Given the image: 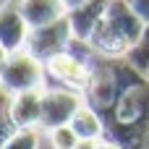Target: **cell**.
Here are the masks:
<instances>
[{
    "instance_id": "16",
    "label": "cell",
    "mask_w": 149,
    "mask_h": 149,
    "mask_svg": "<svg viewBox=\"0 0 149 149\" xmlns=\"http://www.w3.org/2000/svg\"><path fill=\"white\" fill-rule=\"evenodd\" d=\"M47 139H50L52 149H76L81 144V139L76 136V131L71 126H60V128L47 131Z\"/></svg>"
},
{
    "instance_id": "2",
    "label": "cell",
    "mask_w": 149,
    "mask_h": 149,
    "mask_svg": "<svg viewBox=\"0 0 149 149\" xmlns=\"http://www.w3.org/2000/svg\"><path fill=\"white\" fill-rule=\"evenodd\" d=\"M144 26L147 24L131 10L126 0H110V8L89 37V45L102 58H123L131 45L144 34Z\"/></svg>"
},
{
    "instance_id": "6",
    "label": "cell",
    "mask_w": 149,
    "mask_h": 149,
    "mask_svg": "<svg viewBox=\"0 0 149 149\" xmlns=\"http://www.w3.org/2000/svg\"><path fill=\"white\" fill-rule=\"evenodd\" d=\"M84 105V94L71 92L65 86L45 89L42 94V115H39V131H52L60 126H71L73 115Z\"/></svg>"
},
{
    "instance_id": "13",
    "label": "cell",
    "mask_w": 149,
    "mask_h": 149,
    "mask_svg": "<svg viewBox=\"0 0 149 149\" xmlns=\"http://www.w3.org/2000/svg\"><path fill=\"white\" fill-rule=\"evenodd\" d=\"M123 60L136 71V73H141V76H147L149 79V24L144 26V34L131 45V50L123 55Z\"/></svg>"
},
{
    "instance_id": "19",
    "label": "cell",
    "mask_w": 149,
    "mask_h": 149,
    "mask_svg": "<svg viewBox=\"0 0 149 149\" xmlns=\"http://www.w3.org/2000/svg\"><path fill=\"white\" fill-rule=\"evenodd\" d=\"M63 3H65V8H68V10H73V8H79L81 3H86V0H63Z\"/></svg>"
},
{
    "instance_id": "15",
    "label": "cell",
    "mask_w": 149,
    "mask_h": 149,
    "mask_svg": "<svg viewBox=\"0 0 149 149\" xmlns=\"http://www.w3.org/2000/svg\"><path fill=\"white\" fill-rule=\"evenodd\" d=\"M3 149H39V134H37V128H16L13 136L5 141Z\"/></svg>"
},
{
    "instance_id": "1",
    "label": "cell",
    "mask_w": 149,
    "mask_h": 149,
    "mask_svg": "<svg viewBox=\"0 0 149 149\" xmlns=\"http://www.w3.org/2000/svg\"><path fill=\"white\" fill-rule=\"evenodd\" d=\"M105 139L123 149H149V79L128 65L115 107L105 115Z\"/></svg>"
},
{
    "instance_id": "4",
    "label": "cell",
    "mask_w": 149,
    "mask_h": 149,
    "mask_svg": "<svg viewBox=\"0 0 149 149\" xmlns=\"http://www.w3.org/2000/svg\"><path fill=\"white\" fill-rule=\"evenodd\" d=\"M45 76L47 68L42 60H37L31 52L18 50L10 52L3 73H0V86L10 94H21V92H31V89H45Z\"/></svg>"
},
{
    "instance_id": "20",
    "label": "cell",
    "mask_w": 149,
    "mask_h": 149,
    "mask_svg": "<svg viewBox=\"0 0 149 149\" xmlns=\"http://www.w3.org/2000/svg\"><path fill=\"white\" fill-rule=\"evenodd\" d=\"M97 144H100V141H81L76 149H97Z\"/></svg>"
},
{
    "instance_id": "9",
    "label": "cell",
    "mask_w": 149,
    "mask_h": 149,
    "mask_svg": "<svg viewBox=\"0 0 149 149\" xmlns=\"http://www.w3.org/2000/svg\"><path fill=\"white\" fill-rule=\"evenodd\" d=\"M42 94L45 89H31V92H21L10 97V118L16 128H39Z\"/></svg>"
},
{
    "instance_id": "10",
    "label": "cell",
    "mask_w": 149,
    "mask_h": 149,
    "mask_svg": "<svg viewBox=\"0 0 149 149\" xmlns=\"http://www.w3.org/2000/svg\"><path fill=\"white\" fill-rule=\"evenodd\" d=\"M107 8H110V0H86L79 8L68 10V18H71V26H73V37L89 42V37L94 34L97 24L105 18Z\"/></svg>"
},
{
    "instance_id": "12",
    "label": "cell",
    "mask_w": 149,
    "mask_h": 149,
    "mask_svg": "<svg viewBox=\"0 0 149 149\" xmlns=\"http://www.w3.org/2000/svg\"><path fill=\"white\" fill-rule=\"evenodd\" d=\"M71 128L76 131V136H79L81 141H102L105 134H107L105 118H102L94 107H89L86 102H84V105L79 107V113L73 115Z\"/></svg>"
},
{
    "instance_id": "8",
    "label": "cell",
    "mask_w": 149,
    "mask_h": 149,
    "mask_svg": "<svg viewBox=\"0 0 149 149\" xmlns=\"http://www.w3.org/2000/svg\"><path fill=\"white\" fill-rule=\"evenodd\" d=\"M29 24L21 16L18 0H5L0 5V45L5 47V52H18L26 50V39H29Z\"/></svg>"
},
{
    "instance_id": "14",
    "label": "cell",
    "mask_w": 149,
    "mask_h": 149,
    "mask_svg": "<svg viewBox=\"0 0 149 149\" xmlns=\"http://www.w3.org/2000/svg\"><path fill=\"white\" fill-rule=\"evenodd\" d=\"M10 92H5L0 86V149L5 147V141L13 136L16 126H13V118H10Z\"/></svg>"
},
{
    "instance_id": "11",
    "label": "cell",
    "mask_w": 149,
    "mask_h": 149,
    "mask_svg": "<svg viewBox=\"0 0 149 149\" xmlns=\"http://www.w3.org/2000/svg\"><path fill=\"white\" fill-rule=\"evenodd\" d=\"M21 16L26 18L29 29H39L47 26L63 16H68V8L63 0H18Z\"/></svg>"
},
{
    "instance_id": "7",
    "label": "cell",
    "mask_w": 149,
    "mask_h": 149,
    "mask_svg": "<svg viewBox=\"0 0 149 149\" xmlns=\"http://www.w3.org/2000/svg\"><path fill=\"white\" fill-rule=\"evenodd\" d=\"M47 68V76L55 79L60 86L71 89V92H79L84 94L86 86H89V76H92V63H84L79 58H73L71 52H60L55 55L52 60L45 63Z\"/></svg>"
},
{
    "instance_id": "5",
    "label": "cell",
    "mask_w": 149,
    "mask_h": 149,
    "mask_svg": "<svg viewBox=\"0 0 149 149\" xmlns=\"http://www.w3.org/2000/svg\"><path fill=\"white\" fill-rule=\"evenodd\" d=\"M71 39H73V26H71V18L63 16V18H58V21H52L47 26L31 29L29 39H26V52H31L37 60L47 63L55 55L65 52Z\"/></svg>"
},
{
    "instance_id": "18",
    "label": "cell",
    "mask_w": 149,
    "mask_h": 149,
    "mask_svg": "<svg viewBox=\"0 0 149 149\" xmlns=\"http://www.w3.org/2000/svg\"><path fill=\"white\" fill-rule=\"evenodd\" d=\"M97 149H123V147H118V144H113V141H107V139H102V141L97 144Z\"/></svg>"
},
{
    "instance_id": "17",
    "label": "cell",
    "mask_w": 149,
    "mask_h": 149,
    "mask_svg": "<svg viewBox=\"0 0 149 149\" xmlns=\"http://www.w3.org/2000/svg\"><path fill=\"white\" fill-rule=\"evenodd\" d=\"M128 5H131V10L144 21V24H149V0H126Z\"/></svg>"
},
{
    "instance_id": "3",
    "label": "cell",
    "mask_w": 149,
    "mask_h": 149,
    "mask_svg": "<svg viewBox=\"0 0 149 149\" xmlns=\"http://www.w3.org/2000/svg\"><path fill=\"white\" fill-rule=\"evenodd\" d=\"M128 76V63L123 58H97V63L92 65V76H89V86L84 92V102L89 107H94L102 118L115 107L123 84Z\"/></svg>"
},
{
    "instance_id": "21",
    "label": "cell",
    "mask_w": 149,
    "mask_h": 149,
    "mask_svg": "<svg viewBox=\"0 0 149 149\" xmlns=\"http://www.w3.org/2000/svg\"><path fill=\"white\" fill-rule=\"evenodd\" d=\"M5 60H8V52H5V47L0 45V73H3V65H5Z\"/></svg>"
}]
</instances>
